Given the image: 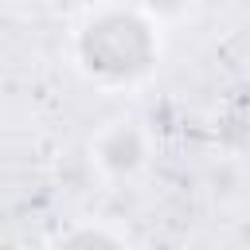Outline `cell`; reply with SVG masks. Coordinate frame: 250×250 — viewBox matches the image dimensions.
<instances>
[{
  "instance_id": "obj_2",
  "label": "cell",
  "mask_w": 250,
  "mask_h": 250,
  "mask_svg": "<svg viewBox=\"0 0 250 250\" xmlns=\"http://www.w3.org/2000/svg\"><path fill=\"white\" fill-rule=\"evenodd\" d=\"M105 152H109V160H113L117 168H129V164L137 160V137H133V133H117V141H113Z\"/></svg>"
},
{
  "instance_id": "obj_1",
  "label": "cell",
  "mask_w": 250,
  "mask_h": 250,
  "mask_svg": "<svg viewBox=\"0 0 250 250\" xmlns=\"http://www.w3.org/2000/svg\"><path fill=\"white\" fill-rule=\"evenodd\" d=\"M82 55L102 74H133V70H141L148 62L152 39H148L141 20H133V16H105V20H98L86 31Z\"/></svg>"
},
{
  "instance_id": "obj_3",
  "label": "cell",
  "mask_w": 250,
  "mask_h": 250,
  "mask_svg": "<svg viewBox=\"0 0 250 250\" xmlns=\"http://www.w3.org/2000/svg\"><path fill=\"white\" fill-rule=\"evenodd\" d=\"M66 250H117V246L109 238H102V234H78V238L66 242Z\"/></svg>"
}]
</instances>
